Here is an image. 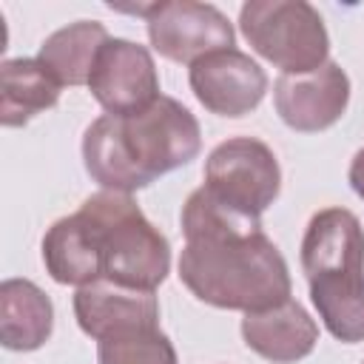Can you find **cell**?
Segmentation results:
<instances>
[{
    "label": "cell",
    "instance_id": "obj_12",
    "mask_svg": "<svg viewBox=\"0 0 364 364\" xmlns=\"http://www.w3.org/2000/svg\"><path fill=\"white\" fill-rule=\"evenodd\" d=\"M242 338L247 350L273 364H296L316 350L318 324L299 301L287 299L276 307L245 313Z\"/></svg>",
    "mask_w": 364,
    "mask_h": 364
},
{
    "label": "cell",
    "instance_id": "obj_3",
    "mask_svg": "<svg viewBox=\"0 0 364 364\" xmlns=\"http://www.w3.org/2000/svg\"><path fill=\"white\" fill-rule=\"evenodd\" d=\"M301 270L330 336L344 344L364 341V228L353 210L324 208L310 216Z\"/></svg>",
    "mask_w": 364,
    "mask_h": 364
},
{
    "label": "cell",
    "instance_id": "obj_8",
    "mask_svg": "<svg viewBox=\"0 0 364 364\" xmlns=\"http://www.w3.org/2000/svg\"><path fill=\"white\" fill-rule=\"evenodd\" d=\"M88 91L102 111L114 117L139 114L162 97L151 51L125 37H111L100 48L88 77Z\"/></svg>",
    "mask_w": 364,
    "mask_h": 364
},
{
    "label": "cell",
    "instance_id": "obj_18",
    "mask_svg": "<svg viewBox=\"0 0 364 364\" xmlns=\"http://www.w3.org/2000/svg\"><path fill=\"white\" fill-rule=\"evenodd\" d=\"M347 179H350V188L364 199V148L355 151V156L350 162V171H347Z\"/></svg>",
    "mask_w": 364,
    "mask_h": 364
},
{
    "label": "cell",
    "instance_id": "obj_13",
    "mask_svg": "<svg viewBox=\"0 0 364 364\" xmlns=\"http://www.w3.org/2000/svg\"><path fill=\"white\" fill-rule=\"evenodd\" d=\"M54 330L51 299L28 279L0 284V344L14 353L40 350Z\"/></svg>",
    "mask_w": 364,
    "mask_h": 364
},
{
    "label": "cell",
    "instance_id": "obj_17",
    "mask_svg": "<svg viewBox=\"0 0 364 364\" xmlns=\"http://www.w3.org/2000/svg\"><path fill=\"white\" fill-rule=\"evenodd\" d=\"M100 364H176V350L159 327H131L97 341Z\"/></svg>",
    "mask_w": 364,
    "mask_h": 364
},
{
    "label": "cell",
    "instance_id": "obj_1",
    "mask_svg": "<svg viewBox=\"0 0 364 364\" xmlns=\"http://www.w3.org/2000/svg\"><path fill=\"white\" fill-rule=\"evenodd\" d=\"M185 247L179 282L205 304L256 313L290 299V270L279 247L250 219L222 208L196 188L179 213Z\"/></svg>",
    "mask_w": 364,
    "mask_h": 364
},
{
    "label": "cell",
    "instance_id": "obj_7",
    "mask_svg": "<svg viewBox=\"0 0 364 364\" xmlns=\"http://www.w3.org/2000/svg\"><path fill=\"white\" fill-rule=\"evenodd\" d=\"M125 11L145 17L148 40L154 51L171 63L193 65L196 60L213 51H225L236 46L233 23L210 3L162 0V3L131 6Z\"/></svg>",
    "mask_w": 364,
    "mask_h": 364
},
{
    "label": "cell",
    "instance_id": "obj_5",
    "mask_svg": "<svg viewBox=\"0 0 364 364\" xmlns=\"http://www.w3.org/2000/svg\"><path fill=\"white\" fill-rule=\"evenodd\" d=\"M239 28L250 48L282 74H310L327 63L324 20L304 0H247L239 9Z\"/></svg>",
    "mask_w": 364,
    "mask_h": 364
},
{
    "label": "cell",
    "instance_id": "obj_9",
    "mask_svg": "<svg viewBox=\"0 0 364 364\" xmlns=\"http://www.w3.org/2000/svg\"><path fill=\"white\" fill-rule=\"evenodd\" d=\"M193 97L216 117H245L267 94L264 68L239 48L213 51L188 68Z\"/></svg>",
    "mask_w": 364,
    "mask_h": 364
},
{
    "label": "cell",
    "instance_id": "obj_10",
    "mask_svg": "<svg viewBox=\"0 0 364 364\" xmlns=\"http://www.w3.org/2000/svg\"><path fill=\"white\" fill-rule=\"evenodd\" d=\"M273 102L287 128L299 134H318L344 117L350 102V77L333 60L310 74H282L273 82Z\"/></svg>",
    "mask_w": 364,
    "mask_h": 364
},
{
    "label": "cell",
    "instance_id": "obj_4",
    "mask_svg": "<svg viewBox=\"0 0 364 364\" xmlns=\"http://www.w3.org/2000/svg\"><path fill=\"white\" fill-rule=\"evenodd\" d=\"M80 213L91 228L100 279L134 290H156L165 282L171 245L165 233L145 219L131 193L97 191L80 205Z\"/></svg>",
    "mask_w": 364,
    "mask_h": 364
},
{
    "label": "cell",
    "instance_id": "obj_6",
    "mask_svg": "<svg viewBox=\"0 0 364 364\" xmlns=\"http://www.w3.org/2000/svg\"><path fill=\"white\" fill-rule=\"evenodd\" d=\"M202 188L222 208L262 219V213L279 199L282 168L273 148L262 139L230 136L208 154Z\"/></svg>",
    "mask_w": 364,
    "mask_h": 364
},
{
    "label": "cell",
    "instance_id": "obj_11",
    "mask_svg": "<svg viewBox=\"0 0 364 364\" xmlns=\"http://www.w3.org/2000/svg\"><path fill=\"white\" fill-rule=\"evenodd\" d=\"M74 316L80 330L100 341L131 327H159V299L156 290H134L97 279L77 287Z\"/></svg>",
    "mask_w": 364,
    "mask_h": 364
},
{
    "label": "cell",
    "instance_id": "obj_14",
    "mask_svg": "<svg viewBox=\"0 0 364 364\" xmlns=\"http://www.w3.org/2000/svg\"><path fill=\"white\" fill-rule=\"evenodd\" d=\"M63 82L37 57H14L0 65V122L20 128L60 102Z\"/></svg>",
    "mask_w": 364,
    "mask_h": 364
},
{
    "label": "cell",
    "instance_id": "obj_2",
    "mask_svg": "<svg viewBox=\"0 0 364 364\" xmlns=\"http://www.w3.org/2000/svg\"><path fill=\"white\" fill-rule=\"evenodd\" d=\"M202 151L196 117L173 97H159L151 108L97 117L82 134V165L102 191L134 193L171 173Z\"/></svg>",
    "mask_w": 364,
    "mask_h": 364
},
{
    "label": "cell",
    "instance_id": "obj_15",
    "mask_svg": "<svg viewBox=\"0 0 364 364\" xmlns=\"http://www.w3.org/2000/svg\"><path fill=\"white\" fill-rule=\"evenodd\" d=\"M43 264L57 284H91L100 279V262L94 253V239L88 219L77 210L57 219L43 236Z\"/></svg>",
    "mask_w": 364,
    "mask_h": 364
},
{
    "label": "cell",
    "instance_id": "obj_16",
    "mask_svg": "<svg viewBox=\"0 0 364 364\" xmlns=\"http://www.w3.org/2000/svg\"><path fill=\"white\" fill-rule=\"evenodd\" d=\"M111 40L102 23L97 20H77L65 28L48 34L40 46L37 60L48 65V71L65 85H88L94 60L100 48Z\"/></svg>",
    "mask_w": 364,
    "mask_h": 364
}]
</instances>
